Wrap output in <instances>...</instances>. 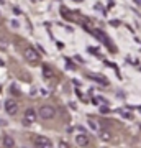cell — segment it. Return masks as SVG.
<instances>
[{
  "instance_id": "obj_6",
  "label": "cell",
  "mask_w": 141,
  "mask_h": 148,
  "mask_svg": "<svg viewBox=\"0 0 141 148\" xmlns=\"http://www.w3.org/2000/svg\"><path fill=\"white\" fill-rule=\"evenodd\" d=\"M76 142H77L79 147H87V145H89V137H87L84 132L77 133V135H76Z\"/></svg>"
},
{
  "instance_id": "obj_1",
  "label": "cell",
  "mask_w": 141,
  "mask_h": 148,
  "mask_svg": "<svg viewBox=\"0 0 141 148\" xmlns=\"http://www.w3.org/2000/svg\"><path fill=\"white\" fill-rule=\"evenodd\" d=\"M38 115L41 117L43 120H49V119H52V117L56 115V109L51 106H43L40 109V112H38Z\"/></svg>"
},
{
  "instance_id": "obj_7",
  "label": "cell",
  "mask_w": 141,
  "mask_h": 148,
  "mask_svg": "<svg viewBox=\"0 0 141 148\" xmlns=\"http://www.w3.org/2000/svg\"><path fill=\"white\" fill-rule=\"evenodd\" d=\"M3 147H7V148H13L15 147V140L10 137V135H5L3 137Z\"/></svg>"
},
{
  "instance_id": "obj_11",
  "label": "cell",
  "mask_w": 141,
  "mask_h": 148,
  "mask_svg": "<svg viewBox=\"0 0 141 148\" xmlns=\"http://www.w3.org/2000/svg\"><path fill=\"white\" fill-rule=\"evenodd\" d=\"M7 48H8V43H7L5 40H0V49H2V51H5Z\"/></svg>"
},
{
  "instance_id": "obj_10",
  "label": "cell",
  "mask_w": 141,
  "mask_h": 148,
  "mask_svg": "<svg viewBox=\"0 0 141 148\" xmlns=\"http://www.w3.org/2000/svg\"><path fill=\"white\" fill-rule=\"evenodd\" d=\"M43 73H44V76H46V77H51V76H52V71L48 68V66H44V68H43Z\"/></svg>"
},
{
  "instance_id": "obj_3",
  "label": "cell",
  "mask_w": 141,
  "mask_h": 148,
  "mask_svg": "<svg viewBox=\"0 0 141 148\" xmlns=\"http://www.w3.org/2000/svg\"><path fill=\"white\" fill-rule=\"evenodd\" d=\"M35 147H40V148H51L52 147V142L46 137H36L35 138Z\"/></svg>"
},
{
  "instance_id": "obj_4",
  "label": "cell",
  "mask_w": 141,
  "mask_h": 148,
  "mask_svg": "<svg viewBox=\"0 0 141 148\" xmlns=\"http://www.w3.org/2000/svg\"><path fill=\"white\" fill-rule=\"evenodd\" d=\"M5 110L7 114H10V115H15L16 112H18V104L15 101H5Z\"/></svg>"
},
{
  "instance_id": "obj_9",
  "label": "cell",
  "mask_w": 141,
  "mask_h": 148,
  "mask_svg": "<svg viewBox=\"0 0 141 148\" xmlns=\"http://www.w3.org/2000/svg\"><path fill=\"white\" fill-rule=\"evenodd\" d=\"M89 125H90V128H92V130H99V123H97V122L94 120V119H89Z\"/></svg>"
},
{
  "instance_id": "obj_5",
  "label": "cell",
  "mask_w": 141,
  "mask_h": 148,
  "mask_svg": "<svg viewBox=\"0 0 141 148\" xmlns=\"http://www.w3.org/2000/svg\"><path fill=\"white\" fill-rule=\"evenodd\" d=\"M38 114L33 109H28V110L25 112V117H23V123H33V122L36 120Z\"/></svg>"
},
{
  "instance_id": "obj_8",
  "label": "cell",
  "mask_w": 141,
  "mask_h": 148,
  "mask_svg": "<svg viewBox=\"0 0 141 148\" xmlns=\"http://www.w3.org/2000/svg\"><path fill=\"white\" fill-rule=\"evenodd\" d=\"M100 138L104 140V142H112V138H113V135L108 132V130H102L100 132Z\"/></svg>"
},
{
  "instance_id": "obj_2",
  "label": "cell",
  "mask_w": 141,
  "mask_h": 148,
  "mask_svg": "<svg viewBox=\"0 0 141 148\" xmlns=\"http://www.w3.org/2000/svg\"><path fill=\"white\" fill-rule=\"evenodd\" d=\"M25 59L28 61V63L36 64L38 61H40V54H38V51L35 49V48H26L25 49Z\"/></svg>"
}]
</instances>
